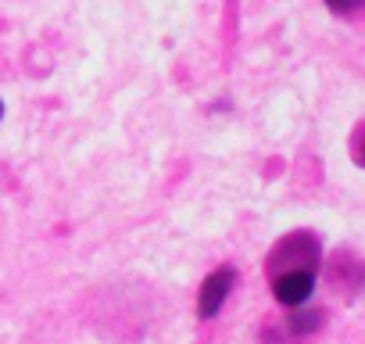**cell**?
Masks as SVG:
<instances>
[{
  "mask_svg": "<svg viewBox=\"0 0 365 344\" xmlns=\"http://www.w3.org/2000/svg\"><path fill=\"white\" fill-rule=\"evenodd\" d=\"M315 290V269H279L272 273V294L283 305H304Z\"/></svg>",
  "mask_w": 365,
  "mask_h": 344,
  "instance_id": "obj_1",
  "label": "cell"
},
{
  "mask_svg": "<svg viewBox=\"0 0 365 344\" xmlns=\"http://www.w3.org/2000/svg\"><path fill=\"white\" fill-rule=\"evenodd\" d=\"M233 283H237V273H233L230 265H226V269H215V273L205 280L201 298H197V312H201V319H212V315L226 305V298H230Z\"/></svg>",
  "mask_w": 365,
  "mask_h": 344,
  "instance_id": "obj_2",
  "label": "cell"
},
{
  "mask_svg": "<svg viewBox=\"0 0 365 344\" xmlns=\"http://www.w3.org/2000/svg\"><path fill=\"white\" fill-rule=\"evenodd\" d=\"M319 326V312H297L294 319H290V330H297V333H308V330H315Z\"/></svg>",
  "mask_w": 365,
  "mask_h": 344,
  "instance_id": "obj_3",
  "label": "cell"
},
{
  "mask_svg": "<svg viewBox=\"0 0 365 344\" xmlns=\"http://www.w3.org/2000/svg\"><path fill=\"white\" fill-rule=\"evenodd\" d=\"M0 111H4V104H0Z\"/></svg>",
  "mask_w": 365,
  "mask_h": 344,
  "instance_id": "obj_5",
  "label": "cell"
},
{
  "mask_svg": "<svg viewBox=\"0 0 365 344\" xmlns=\"http://www.w3.org/2000/svg\"><path fill=\"white\" fill-rule=\"evenodd\" d=\"M326 4L333 8V11H340V15H347V11H354L361 0H326Z\"/></svg>",
  "mask_w": 365,
  "mask_h": 344,
  "instance_id": "obj_4",
  "label": "cell"
}]
</instances>
